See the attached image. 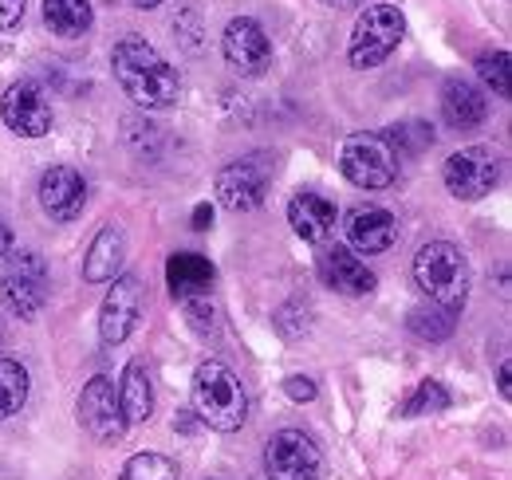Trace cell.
<instances>
[{"label":"cell","mask_w":512,"mask_h":480,"mask_svg":"<svg viewBox=\"0 0 512 480\" xmlns=\"http://www.w3.org/2000/svg\"><path fill=\"white\" fill-rule=\"evenodd\" d=\"M87 205V181L75 166H52L40 178V209L52 221H75Z\"/></svg>","instance_id":"obj_14"},{"label":"cell","mask_w":512,"mask_h":480,"mask_svg":"<svg viewBox=\"0 0 512 480\" xmlns=\"http://www.w3.org/2000/svg\"><path fill=\"white\" fill-rule=\"evenodd\" d=\"M193 414L201 425L217 433H233L249 418V398L241 390V378L225 362H201L193 374Z\"/></svg>","instance_id":"obj_2"},{"label":"cell","mask_w":512,"mask_h":480,"mask_svg":"<svg viewBox=\"0 0 512 480\" xmlns=\"http://www.w3.org/2000/svg\"><path fill=\"white\" fill-rule=\"evenodd\" d=\"M134 4H138V8H158L162 0H134Z\"/></svg>","instance_id":"obj_37"},{"label":"cell","mask_w":512,"mask_h":480,"mask_svg":"<svg viewBox=\"0 0 512 480\" xmlns=\"http://www.w3.org/2000/svg\"><path fill=\"white\" fill-rule=\"evenodd\" d=\"M197 429H201L197 414H178V418H174V433H197Z\"/></svg>","instance_id":"obj_34"},{"label":"cell","mask_w":512,"mask_h":480,"mask_svg":"<svg viewBox=\"0 0 512 480\" xmlns=\"http://www.w3.org/2000/svg\"><path fill=\"white\" fill-rule=\"evenodd\" d=\"M123 480H178V465L162 453H138L127 461Z\"/></svg>","instance_id":"obj_27"},{"label":"cell","mask_w":512,"mask_h":480,"mask_svg":"<svg viewBox=\"0 0 512 480\" xmlns=\"http://www.w3.org/2000/svg\"><path fill=\"white\" fill-rule=\"evenodd\" d=\"M0 119L20 138H44L52 130V107L32 79H20L0 99Z\"/></svg>","instance_id":"obj_10"},{"label":"cell","mask_w":512,"mask_h":480,"mask_svg":"<svg viewBox=\"0 0 512 480\" xmlns=\"http://www.w3.org/2000/svg\"><path fill=\"white\" fill-rule=\"evenodd\" d=\"M0 300L16 319H32L40 315V307L48 303V264L40 252H20L12 256L8 272L0 276Z\"/></svg>","instance_id":"obj_6"},{"label":"cell","mask_w":512,"mask_h":480,"mask_svg":"<svg viewBox=\"0 0 512 480\" xmlns=\"http://www.w3.org/2000/svg\"><path fill=\"white\" fill-rule=\"evenodd\" d=\"M386 146L394 154H422L434 146V126L422 119H410V122H398L386 130Z\"/></svg>","instance_id":"obj_25"},{"label":"cell","mask_w":512,"mask_h":480,"mask_svg":"<svg viewBox=\"0 0 512 480\" xmlns=\"http://www.w3.org/2000/svg\"><path fill=\"white\" fill-rule=\"evenodd\" d=\"M221 52H225L229 67L241 71V75H264L272 67V44H268L264 28L249 16H237V20L225 24Z\"/></svg>","instance_id":"obj_11"},{"label":"cell","mask_w":512,"mask_h":480,"mask_svg":"<svg viewBox=\"0 0 512 480\" xmlns=\"http://www.w3.org/2000/svg\"><path fill=\"white\" fill-rule=\"evenodd\" d=\"M284 394H288L292 402H312V398H316V382L304 378V374H292V378L284 382Z\"/></svg>","instance_id":"obj_30"},{"label":"cell","mask_w":512,"mask_h":480,"mask_svg":"<svg viewBox=\"0 0 512 480\" xmlns=\"http://www.w3.org/2000/svg\"><path fill=\"white\" fill-rule=\"evenodd\" d=\"M414 280L426 292V300L446 307V311H461L469 300V260L449 240H430V244L418 248Z\"/></svg>","instance_id":"obj_3"},{"label":"cell","mask_w":512,"mask_h":480,"mask_svg":"<svg viewBox=\"0 0 512 480\" xmlns=\"http://www.w3.org/2000/svg\"><path fill=\"white\" fill-rule=\"evenodd\" d=\"M264 189H268V170L260 166V158H245V162H233L217 174V201L229 209V213H249L264 201Z\"/></svg>","instance_id":"obj_13"},{"label":"cell","mask_w":512,"mask_h":480,"mask_svg":"<svg viewBox=\"0 0 512 480\" xmlns=\"http://www.w3.org/2000/svg\"><path fill=\"white\" fill-rule=\"evenodd\" d=\"M217 280L213 260H205L201 252H174L166 260V284L174 292V300H193V296H209Z\"/></svg>","instance_id":"obj_17"},{"label":"cell","mask_w":512,"mask_h":480,"mask_svg":"<svg viewBox=\"0 0 512 480\" xmlns=\"http://www.w3.org/2000/svg\"><path fill=\"white\" fill-rule=\"evenodd\" d=\"M111 67H115V79L123 83V91H127L138 107H146V111L174 107L178 95H182L178 71L162 60L142 36L119 40L115 52H111Z\"/></svg>","instance_id":"obj_1"},{"label":"cell","mask_w":512,"mask_h":480,"mask_svg":"<svg viewBox=\"0 0 512 480\" xmlns=\"http://www.w3.org/2000/svg\"><path fill=\"white\" fill-rule=\"evenodd\" d=\"M264 473L268 480H320L323 457L304 429H280L264 449Z\"/></svg>","instance_id":"obj_7"},{"label":"cell","mask_w":512,"mask_h":480,"mask_svg":"<svg viewBox=\"0 0 512 480\" xmlns=\"http://www.w3.org/2000/svg\"><path fill=\"white\" fill-rule=\"evenodd\" d=\"M288 221H292V229H296L300 240L320 244L335 229V205L327 197H320V193H296L292 205H288Z\"/></svg>","instance_id":"obj_18"},{"label":"cell","mask_w":512,"mask_h":480,"mask_svg":"<svg viewBox=\"0 0 512 480\" xmlns=\"http://www.w3.org/2000/svg\"><path fill=\"white\" fill-rule=\"evenodd\" d=\"M209 225H213V205H197V209H193V229L205 233Z\"/></svg>","instance_id":"obj_33"},{"label":"cell","mask_w":512,"mask_h":480,"mask_svg":"<svg viewBox=\"0 0 512 480\" xmlns=\"http://www.w3.org/2000/svg\"><path fill=\"white\" fill-rule=\"evenodd\" d=\"M138 319H142V284L134 276H123V280L111 284L107 300L99 307V335H103V343L115 347V343L130 339Z\"/></svg>","instance_id":"obj_12"},{"label":"cell","mask_w":512,"mask_h":480,"mask_svg":"<svg viewBox=\"0 0 512 480\" xmlns=\"http://www.w3.org/2000/svg\"><path fill=\"white\" fill-rule=\"evenodd\" d=\"M320 276L327 288H335V292H343V296H371L375 284H379L375 272H371L363 260H355V252L343 248V244L327 248L320 256Z\"/></svg>","instance_id":"obj_15"},{"label":"cell","mask_w":512,"mask_h":480,"mask_svg":"<svg viewBox=\"0 0 512 480\" xmlns=\"http://www.w3.org/2000/svg\"><path fill=\"white\" fill-rule=\"evenodd\" d=\"M331 4H339V8H359L363 0H331Z\"/></svg>","instance_id":"obj_36"},{"label":"cell","mask_w":512,"mask_h":480,"mask_svg":"<svg viewBox=\"0 0 512 480\" xmlns=\"http://www.w3.org/2000/svg\"><path fill=\"white\" fill-rule=\"evenodd\" d=\"M339 174L359 189H386L398 178V154L383 134H351L339 150Z\"/></svg>","instance_id":"obj_5"},{"label":"cell","mask_w":512,"mask_h":480,"mask_svg":"<svg viewBox=\"0 0 512 480\" xmlns=\"http://www.w3.org/2000/svg\"><path fill=\"white\" fill-rule=\"evenodd\" d=\"M28 402V370L16 359H0V421L20 414Z\"/></svg>","instance_id":"obj_23"},{"label":"cell","mask_w":512,"mask_h":480,"mask_svg":"<svg viewBox=\"0 0 512 480\" xmlns=\"http://www.w3.org/2000/svg\"><path fill=\"white\" fill-rule=\"evenodd\" d=\"M91 0H44V24L60 36V40H75L91 28Z\"/></svg>","instance_id":"obj_22"},{"label":"cell","mask_w":512,"mask_h":480,"mask_svg":"<svg viewBox=\"0 0 512 480\" xmlns=\"http://www.w3.org/2000/svg\"><path fill=\"white\" fill-rule=\"evenodd\" d=\"M453 315H457V311H446V307H438V303H422V307H414V311L406 315V323H410V331H414L418 339L442 343V339L453 335Z\"/></svg>","instance_id":"obj_24"},{"label":"cell","mask_w":512,"mask_h":480,"mask_svg":"<svg viewBox=\"0 0 512 480\" xmlns=\"http://www.w3.org/2000/svg\"><path fill=\"white\" fill-rule=\"evenodd\" d=\"M24 20V0H0V32H12Z\"/></svg>","instance_id":"obj_31"},{"label":"cell","mask_w":512,"mask_h":480,"mask_svg":"<svg viewBox=\"0 0 512 480\" xmlns=\"http://www.w3.org/2000/svg\"><path fill=\"white\" fill-rule=\"evenodd\" d=\"M442 115H446L453 130H473V126L485 122L489 103H485V95L469 79H446V87H442Z\"/></svg>","instance_id":"obj_19"},{"label":"cell","mask_w":512,"mask_h":480,"mask_svg":"<svg viewBox=\"0 0 512 480\" xmlns=\"http://www.w3.org/2000/svg\"><path fill=\"white\" fill-rule=\"evenodd\" d=\"M449 390L442 382H422L406 402H402V418H418V414H442L449 410Z\"/></svg>","instance_id":"obj_26"},{"label":"cell","mask_w":512,"mask_h":480,"mask_svg":"<svg viewBox=\"0 0 512 480\" xmlns=\"http://www.w3.org/2000/svg\"><path fill=\"white\" fill-rule=\"evenodd\" d=\"M505 71H509V56H505V52H489V56H481V60H477V75H481V83H485V87H493V95H501V99L509 95V75H505Z\"/></svg>","instance_id":"obj_29"},{"label":"cell","mask_w":512,"mask_h":480,"mask_svg":"<svg viewBox=\"0 0 512 480\" xmlns=\"http://www.w3.org/2000/svg\"><path fill=\"white\" fill-rule=\"evenodd\" d=\"M12 248H16V233H12V225L0 217V260H8Z\"/></svg>","instance_id":"obj_32"},{"label":"cell","mask_w":512,"mask_h":480,"mask_svg":"<svg viewBox=\"0 0 512 480\" xmlns=\"http://www.w3.org/2000/svg\"><path fill=\"white\" fill-rule=\"evenodd\" d=\"M79 425L95 437V441H119L127 433V418L119 410V390L111 378L95 374L83 394H79Z\"/></svg>","instance_id":"obj_9"},{"label":"cell","mask_w":512,"mask_h":480,"mask_svg":"<svg viewBox=\"0 0 512 480\" xmlns=\"http://www.w3.org/2000/svg\"><path fill=\"white\" fill-rule=\"evenodd\" d=\"M402 36H406V16L394 4H367L355 20L347 56L359 71H371L383 60H390V52L402 44Z\"/></svg>","instance_id":"obj_4"},{"label":"cell","mask_w":512,"mask_h":480,"mask_svg":"<svg viewBox=\"0 0 512 480\" xmlns=\"http://www.w3.org/2000/svg\"><path fill=\"white\" fill-rule=\"evenodd\" d=\"M119 410L127 425H138L154 414V386H150V370L142 362H130L119 382Z\"/></svg>","instance_id":"obj_21"},{"label":"cell","mask_w":512,"mask_h":480,"mask_svg":"<svg viewBox=\"0 0 512 480\" xmlns=\"http://www.w3.org/2000/svg\"><path fill=\"white\" fill-rule=\"evenodd\" d=\"M127 256V233L119 225H103L99 237L91 240V252L83 260V280L87 284H103V280H115L119 264Z\"/></svg>","instance_id":"obj_20"},{"label":"cell","mask_w":512,"mask_h":480,"mask_svg":"<svg viewBox=\"0 0 512 480\" xmlns=\"http://www.w3.org/2000/svg\"><path fill=\"white\" fill-rule=\"evenodd\" d=\"M182 311H186V319L193 323L197 335H217L221 331V311H217V303L209 300V296L182 300Z\"/></svg>","instance_id":"obj_28"},{"label":"cell","mask_w":512,"mask_h":480,"mask_svg":"<svg viewBox=\"0 0 512 480\" xmlns=\"http://www.w3.org/2000/svg\"><path fill=\"white\" fill-rule=\"evenodd\" d=\"M497 382H501V398H509L512 386H509V359L501 362V370H497Z\"/></svg>","instance_id":"obj_35"},{"label":"cell","mask_w":512,"mask_h":480,"mask_svg":"<svg viewBox=\"0 0 512 480\" xmlns=\"http://www.w3.org/2000/svg\"><path fill=\"white\" fill-rule=\"evenodd\" d=\"M4 343H8V335H4V327H0V359H4Z\"/></svg>","instance_id":"obj_38"},{"label":"cell","mask_w":512,"mask_h":480,"mask_svg":"<svg viewBox=\"0 0 512 480\" xmlns=\"http://www.w3.org/2000/svg\"><path fill=\"white\" fill-rule=\"evenodd\" d=\"M347 240L359 252H386L398 240V221L383 205H359L347 217Z\"/></svg>","instance_id":"obj_16"},{"label":"cell","mask_w":512,"mask_h":480,"mask_svg":"<svg viewBox=\"0 0 512 480\" xmlns=\"http://www.w3.org/2000/svg\"><path fill=\"white\" fill-rule=\"evenodd\" d=\"M442 178H446V189L457 201H481L501 181V158L489 146H465V150L449 154Z\"/></svg>","instance_id":"obj_8"}]
</instances>
